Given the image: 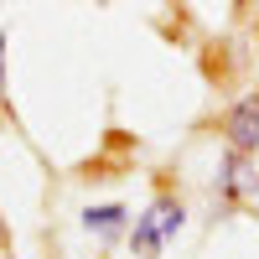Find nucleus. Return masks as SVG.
<instances>
[{"instance_id":"7ed1b4c3","label":"nucleus","mask_w":259,"mask_h":259,"mask_svg":"<svg viewBox=\"0 0 259 259\" xmlns=\"http://www.w3.org/2000/svg\"><path fill=\"white\" fill-rule=\"evenodd\" d=\"M83 228L99 233V239H114V233L130 228V207H119V202H94V207H83Z\"/></svg>"},{"instance_id":"0eeeda50","label":"nucleus","mask_w":259,"mask_h":259,"mask_svg":"<svg viewBox=\"0 0 259 259\" xmlns=\"http://www.w3.org/2000/svg\"><path fill=\"white\" fill-rule=\"evenodd\" d=\"M0 249H11V228H6V218H0Z\"/></svg>"},{"instance_id":"f03ea898","label":"nucleus","mask_w":259,"mask_h":259,"mask_svg":"<svg viewBox=\"0 0 259 259\" xmlns=\"http://www.w3.org/2000/svg\"><path fill=\"white\" fill-rule=\"evenodd\" d=\"M254 192H259V161L239 156V150H223L218 177H212V197L218 202H249Z\"/></svg>"},{"instance_id":"423d86ee","label":"nucleus","mask_w":259,"mask_h":259,"mask_svg":"<svg viewBox=\"0 0 259 259\" xmlns=\"http://www.w3.org/2000/svg\"><path fill=\"white\" fill-rule=\"evenodd\" d=\"M6 47H11V36H0V83H6Z\"/></svg>"},{"instance_id":"39448f33","label":"nucleus","mask_w":259,"mask_h":259,"mask_svg":"<svg viewBox=\"0 0 259 259\" xmlns=\"http://www.w3.org/2000/svg\"><path fill=\"white\" fill-rule=\"evenodd\" d=\"M150 207H156V223H161V239L171 244V239H177V233L187 228V207H182V197H171V192H161V197L150 202Z\"/></svg>"},{"instance_id":"20e7f679","label":"nucleus","mask_w":259,"mask_h":259,"mask_svg":"<svg viewBox=\"0 0 259 259\" xmlns=\"http://www.w3.org/2000/svg\"><path fill=\"white\" fill-rule=\"evenodd\" d=\"M130 249H135L140 259H156V254L166 249V239H161V223H156V207L135 212V228H130Z\"/></svg>"},{"instance_id":"f257e3e1","label":"nucleus","mask_w":259,"mask_h":259,"mask_svg":"<svg viewBox=\"0 0 259 259\" xmlns=\"http://www.w3.org/2000/svg\"><path fill=\"white\" fill-rule=\"evenodd\" d=\"M218 135H223L228 150H239V156H259V89L239 94L218 114Z\"/></svg>"}]
</instances>
